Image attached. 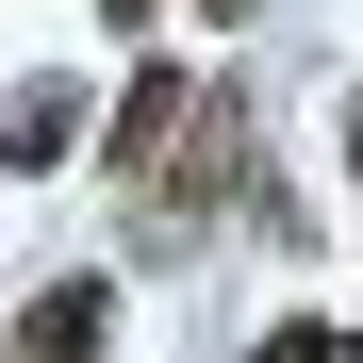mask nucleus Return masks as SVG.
Masks as SVG:
<instances>
[{
	"label": "nucleus",
	"mask_w": 363,
	"mask_h": 363,
	"mask_svg": "<svg viewBox=\"0 0 363 363\" xmlns=\"http://www.w3.org/2000/svg\"><path fill=\"white\" fill-rule=\"evenodd\" d=\"M248 363H347V330H330V314H281V330H264Z\"/></svg>",
	"instance_id": "4"
},
{
	"label": "nucleus",
	"mask_w": 363,
	"mask_h": 363,
	"mask_svg": "<svg viewBox=\"0 0 363 363\" xmlns=\"http://www.w3.org/2000/svg\"><path fill=\"white\" fill-rule=\"evenodd\" d=\"M67 149H83V99H67V83L0 99V165H67Z\"/></svg>",
	"instance_id": "3"
},
{
	"label": "nucleus",
	"mask_w": 363,
	"mask_h": 363,
	"mask_svg": "<svg viewBox=\"0 0 363 363\" xmlns=\"http://www.w3.org/2000/svg\"><path fill=\"white\" fill-rule=\"evenodd\" d=\"M248 17H264V0H199V33H248Z\"/></svg>",
	"instance_id": "5"
},
{
	"label": "nucleus",
	"mask_w": 363,
	"mask_h": 363,
	"mask_svg": "<svg viewBox=\"0 0 363 363\" xmlns=\"http://www.w3.org/2000/svg\"><path fill=\"white\" fill-rule=\"evenodd\" d=\"M182 99H199V67H133V99H116V182H149V165H165Z\"/></svg>",
	"instance_id": "2"
},
{
	"label": "nucleus",
	"mask_w": 363,
	"mask_h": 363,
	"mask_svg": "<svg viewBox=\"0 0 363 363\" xmlns=\"http://www.w3.org/2000/svg\"><path fill=\"white\" fill-rule=\"evenodd\" d=\"M347 363H363V330H347Z\"/></svg>",
	"instance_id": "7"
},
{
	"label": "nucleus",
	"mask_w": 363,
	"mask_h": 363,
	"mask_svg": "<svg viewBox=\"0 0 363 363\" xmlns=\"http://www.w3.org/2000/svg\"><path fill=\"white\" fill-rule=\"evenodd\" d=\"M0 347H17V363H99V347H116V281H99V264H83V281H33Z\"/></svg>",
	"instance_id": "1"
},
{
	"label": "nucleus",
	"mask_w": 363,
	"mask_h": 363,
	"mask_svg": "<svg viewBox=\"0 0 363 363\" xmlns=\"http://www.w3.org/2000/svg\"><path fill=\"white\" fill-rule=\"evenodd\" d=\"M99 17H116V33H149V17H165V0H99Z\"/></svg>",
	"instance_id": "6"
}]
</instances>
